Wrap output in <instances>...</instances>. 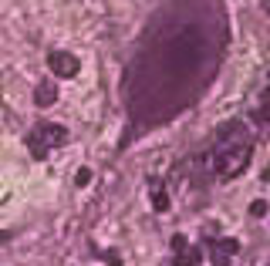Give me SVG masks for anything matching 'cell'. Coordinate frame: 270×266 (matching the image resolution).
Masks as SVG:
<instances>
[{
  "instance_id": "6da1fadb",
  "label": "cell",
  "mask_w": 270,
  "mask_h": 266,
  "mask_svg": "<svg viewBox=\"0 0 270 266\" xmlns=\"http://www.w3.org/2000/svg\"><path fill=\"white\" fill-rule=\"evenodd\" d=\"M64 135L68 132H64L61 125H38V128L31 132V138H27V145H31V152L38 155V158H44L51 145H61V142H64Z\"/></svg>"
},
{
  "instance_id": "7a4b0ae2",
  "label": "cell",
  "mask_w": 270,
  "mask_h": 266,
  "mask_svg": "<svg viewBox=\"0 0 270 266\" xmlns=\"http://www.w3.org/2000/svg\"><path fill=\"white\" fill-rule=\"evenodd\" d=\"M247 158H250V149H220L216 152V172L220 175H236V172L247 165Z\"/></svg>"
},
{
  "instance_id": "3957f363",
  "label": "cell",
  "mask_w": 270,
  "mask_h": 266,
  "mask_svg": "<svg viewBox=\"0 0 270 266\" xmlns=\"http://www.w3.org/2000/svg\"><path fill=\"white\" fill-rule=\"evenodd\" d=\"M47 68L58 77H75L78 68H81V61H78L75 54H68V51H54V54L47 57Z\"/></svg>"
},
{
  "instance_id": "277c9868",
  "label": "cell",
  "mask_w": 270,
  "mask_h": 266,
  "mask_svg": "<svg viewBox=\"0 0 270 266\" xmlns=\"http://www.w3.org/2000/svg\"><path fill=\"white\" fill-rule=\"evenodd\" d=\"M34 101H38V108H47V105H54V101H58V88H54V84H38V91H34Z\"/></svg>"
},
{
  "instance_id": "5b68a950",
  "label": "cell",
  "mask_w": 270,
  "mask_h": 266,
  "mask_svg": "<svg viewBox=\"0 0 270 266\" xmlns=\"http://www.w3.org/2000/svg\"><path fill=\"white\" fill-rule=\"evenodd\" d=\"M203 263V249L186 246L182 253H176V266H199Z\"/></svg>"
},
{
  "instance_id": "8992f818",
  "label": "cell",
  "mask_w": 270,
  "mask_h": 266,
  "mask_svg": "<svg viewBox=\"0 0 270 266\" xmlns=\"http://www.w3.org/2000/svg\"><path fill=\"white\" fill-rule=\"evenodd\" d=\"M210 263H213V266H230V253H223V249H216V246H213Z\"/></svg>"
},
{
  "instance_id": "52a82bcc",
  "label": "cell",
  "mask_w": 270,
  "mask_h": 266,
  "mask_svg": "<svg viewBox=\"0 0 270 266\" xmlns=\"http://www.w3.org/2000/svg\"><path fill=\"white\" fill-rule=\"evenodd\" d=\"M152 206H155L159 212H162V209H169V195H166L162 189H155V192H152Z\"/></svg>"
},
{
  "instance_id": "ba28073f",
  "label": "cell",
  "mask_w": 270,
  "mask_h": 266,
  "mask_svg": "<svg viewBox=\"0 0 270 266\" xmlns=\"http://www.w3.org/2000/svg\"><path fill=\"white\" fill-rule=\"evenodd\" d=\"M216 249H223V253L236 256V253H240V243H236V239H220V243H216Z\"/></svg>"
},
{
  "instance_id": "9c48e42d",
  "label": "cell",
  "mask_w": 270,
  "mask_h": 266,
  "mask_svg": "<svg viewBox=\"0 0 270 266\" xmlns=\"http://www.w3.org/2000/svg\"><path fill=\"white\" fill-rule=\"evenodd\" d=\"M250 216H257V219L267 216V202H264V199H253V202H250Z\"/></svg>"
},
{
  "instance_id": "30bf717a",
  "label": "cell",
  "mask_w": 270,
  "mask_h": 266,
  "mask_svg": "<svg viewBox=\"0 0 270 266\" xmlns=\"http://www.w3.org/2000/svg\"><path fill=\"white\" fill-rule=\"evenodd\" d=\"M75 182H78V186H88V182H91V172H88V169H81V172L75 175Z\"/></svg>"
},
{
  "instance_id": "8fae6325",
  "label": "cell",
  "mask_w": 270,
  "mask_h": 266,
  "mask_svg": "<svg viewBox=\"0 0 270 266\" xmlns=\"http://www.w3.org/2000/svg\"><path fill=\"white\" fill-rule=\"evenodd\" d=\"M173 249H176V253H182V249H186V236H173Z\"/></svg>"
},
{
  "instance_id": "7c38bea8",
  "label": "cell",
  "mask_w": 270,
  "mask_h": 266,
  "mask_svg": "<svg viewBox=\"0 0 270 266\" xmlns=\"http://www.w3.org/2000/svg\"><path fill=\"white\" fill-rule=\"evenodd\" d=\"M253 118H257V121H270V105H264V108L253 114Z\"/></svg>"
},
{
  "instance_id": "4fadbf2b",
  "label": "cell",
  "mask_w": 270,
  "mask_h": 266,
  "mask_svg": "<svg viewBox=\"0 0 270 266\" xmlns=\"http://www.w3.org/2000/svg\"><path fill=\"white\" fill-rule=\"evenodd\" d=\"M105 263L108 266H122V260H118V253H105Z\"/></svg>"
},
{
  "instance_id": "5bb4252c",
  "label": "cell",
  "mask_w": 270,
  "mask_h": 266,
  "mask_svg": "<svg viewBox=\"0 0 270 266\" xmlns=\"http://www.w3.org/2000/svg\"><path fill=\"white\" fill-rule=\"evenodd\" d=\"M7 239H10V236H7V232H0V243H7Z\"/></svg>"
},
{
  "instance_id": "9a60e30c",
  "label": "cell",
  "mask_w": 270,
  "mask_h": 266,
  "mask_svg": "<svg viewBox=\"0 0 270 266\" xmlns=\"http://www.w3.org/2000/svg\"><path fill=\"white\" fill-rule=\"evenodd\" d=\"M264 98H267V101H270V88H267V95H264Z\"/></svg>"
},
{
  "instance_id": "2e32d148",
  "label": "cell",
  "mask_w": 270,
  "mask_h": 266,
  "mask_svg": "<svg viewBox=\"0 0 270 266\" xmlns=\"http://www.w3.org/2000/svg\"><path fill=\"white\" fill-rule=\"evenodd\" d=\"M264 3H270V0H264Z\"/></svg>"
}]
</instances>
